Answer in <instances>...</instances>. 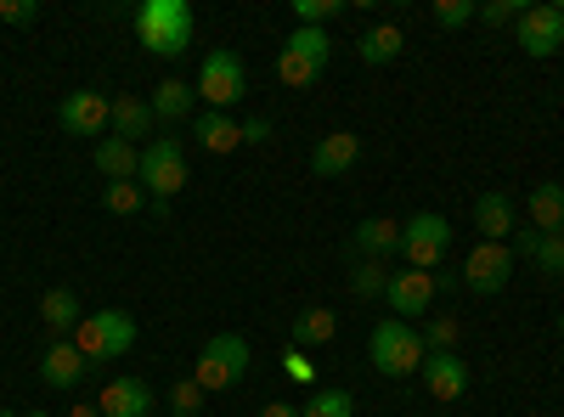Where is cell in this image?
Here are the masks:
<instances>
[{"mask_svg": "<svg viewBox=\"0 0 564 417\" xmlns=\"http://www.w3.org/2000/svg\"><path fill=\"white\" fill-rule=\"evenodd\" d=\"M531 260L542 265V276H558V283H564V231H553V238H536Z\"/></svg>", "mask_w": 564, "mask_h": 417, "instance_id": "33", "label": "cell"}, {"mask_svg": "<svg viewBox=\"0 0 564 417\" xmlns=\"http://www.w3.org/2000/svg\"><path fill=\"white\" fill-rule=\"evenodd\" d=\"M446 249H452V220L446 215L417 209L412 220H401V254H406L412 271H441Z\"/></svg>", "mask_w": 564, "mask_h": 417, "instance_id": "6", "label": "cell"}, {"mask_svg": "<svg viewBox=\"0 0 564 417\" xmlns=\"http://www.w3.org/2000/svg\"><path fill=\"white\" fill-rule=\"evenodd\" d=\"M141 204H148L141 180H108V187H102V209H108V215H135Z\"/></svg>", "mask_w": 564, "mask_h": 417, "instance_id": "30", "label": "cell"}, {"mask_svg": "<svg viewBox=\"0 0 564 417\" xmlns=\"http://www.w3.org/2000/svg\"><path fill=\"white\" fill-rule=\"evenodd\" d=\"M57 124L68 135H102L113 124V102L102 97V90H68V97L57 102Z\"/></svg>", "mask_w": 564, "mask_h": 417, "instance_id": "10", "label": "cell"}, {"mask_svg": "<svg viewBox=\"0 0 564 417\" xmlns=\"http://www.w3.org/2000/svg\"><path fill=\"white\" fill-rule=\"evenodd\" d=\"M282 52H300V57H311V63H334V40H327V29H294L289 40H282Z\"/></svg>", "mask_w": 564, "mask_h": 417, "instance_id": "27", "label": "cell"}, {"mask_svg": "<svg viewBox=\"0 0 564 417\" xmlns=\"http://www.w3.org/2000/svg\"><path fill=\"white\" fill-rule=\"evenodd\" d=\"M441 288H446V294L463 288V276H457V271H435V294H441Z\"/></svg>", "mask_w": 564, "mask_h": 417, "instance_id": "41", "label": "cell"}, {"mask_svg": "<svg viewBox=\"0 0 564 417\" xmlns=\"http://www.w3.org/2000/svg\"><path fill=\"white\" fill-rule=\"evenodd\" d=\"M525 215H531V231H542V238L564 231V180H542L525 204Z\"/></svg>", "mask_w": 564, "mask_h": 417, "instance_id": "21", "label": "cell"}, {"mask_svg": "<svg viewBox=\"0 0 564 417\" xmlns=\"http://www.w3.org/2000/svg\"><path fill=\"white\" fill-rule=\"evenodd\" d=\"M97 411H102V417H153V389H148V378H113V384L102 389Z\"/></svg>", "mask_w": 564, "mask_h": 417, "instance_id": "16", "label": "cell"}, {"mask_svg": "<svg viewBox=\"0 0 564 417\" xmlns=\"http://www.w3.org/2000/svg\"><path fill=\"white\" fill-rule=\"evenodd\" d=\"M345 12V0H294V18H300V29H327Z\"/></svg>", "mask_w": 564, "mask_h": 417, "instance_id": "32", "label": "cell"}, {"mask_svg": "<svg viewBox=\"0 0 564 417\" xmlns=\"http://www.w3.org/2000/svg\"><path fill=\"white\" fill-rule=\"evenodd\" d=\"M90 158H97V175L102 180H135V169H141V147L119 142V135H102Z\"/></svg>", "mask_w": 564, "mask_h": 417, "instance_id": "22", "label": "cell"}, {"mask_svg": "<svg viewBox=\"0 0 564 417\" xmlns=\"http://www.w3.org/2000/svg\"><path fill=\"white\" fill-rule=\"evenodd\" d=\"M430 12H435V23H441V29H468V23L480 18V7H475V0H435Z\"/></svg>", "mask_w": 564, "mask_h": 417, "instance_id": "34", "label": "cell"}, {"mask_svg": "<svg viewBox=\"0 0 564 417\" xmlns=\"http://www.w3.org/2000/svg\"><path fill=\"white\" fill-rule=\"evenodd\" d=\"M423 389H430L435 400H463L468 389V361L457 350H435L430 361H423Z\"/></svg>", "mask_w": 564, "mask_h": 417, "instance_id": "14", "label": "cell"}, {"mask_svg": "<svg viewBox=\"0 0 564 417\" xmlns=\"http://www.w3.org/2000/svg\"><path fill=\"white\" fill-rule=\"evenodd\" d=\"M417 333H423V350H430V355H435V350H457L463 321H457V316H435V321H423Z\"/></svg>", "mask_w": 564, "mask_h": 417, "instance_id": "31", "label": "cell"}, {"mask_svg": "<svg viewBox=\"0 0 564 417\" xmlns=\"http://www.w3.org/2000/svg\"><path fill=\"white\" fill-rule=\"evenodd\" d=\"M260 417H300V406L294 400H271V406H260Z\"/></svg>", "mask_w": 564, "mask_h": 417, "instance_id": "39", "label": "cell"}, {"mask_svg": "<svg viewBox=\"0 0 564 417\" xmlns=\"http://www.w3.org/2000/svg\"><path fill=\"white\" fill-rule=\"evenodd\" d=\"M322 63H311V57H300V52H276V79L289 85V90H311V85H322Z\"/></svg>", "mask_w": 564, "mask_h": 417, "instance_id": "26", "label": "cell"}, {"mask_svg": "<svg viewBox=\"0 0 564 417\" xmlns=\"http://www.w3.org/2000/svg\"><path fill=\"white\" fill-rule=\"evenodd\" d=\"M135 180H141V193H148L153 204H170V198L186 187V147L175 142V135H159V142H148V147H141Z\"/></svg>", "mask_w": 564, "mask_h": 417, "instance_id": "5", "label": "cell"}, {"mask_svg": "<svg viewBox=\"0 0 564 417\" xmlns=\"http://www.w3.org/2000/svg\"><path fill=\"white\" fill-rule=\"evenodd\" d=\"M558 333H564V316H558Z\"/></svg>", "mask_w": 564, "mask_h": 417, "instance_id": "45", "label": "cell"}, {"mask_svg": "<svg viewBox=\"0 0 564 417\" xmlns=\"http://www.w3.org/2000/svg\"><path fill=\"white\" fill-rule=\"evenodd\" d=\"M265 142H271V124L265 119H249L243 124V147H265Z\"/></svg>", "mask_w": 564, "mask_h": 417, "instance_id": "38", "label": "cell"}, {"mask_svg": "<svg viewBox=\"0 0 564 417\" xmlns=\"http://www.w3.org/2000/svg\"><path fill=\"white\" fill-rule=\"evenodd\" d=\"M384 288H390L384 260H361V265L350 271V294H356V299H384Z\"/></svg>", "mask_w": 564, "mask_h": 417, "instance_id": "28", "label": "cell"}, {"mask_svg": "<svg viewBox=\"0 0 564 417\" xmlns=\"http://www.w3.org/2000/svg\"><path fill=\"white\" fill-rule=\"evenodd\" d=\"M334 333H339V316L322 310V305H311V310L294 316V350H305V344H334Z\"/></svg>", "mask_w": 564, "mask_h": 417, "instance_id": "25", "label": "cell"}, {"mask_svg": "<svg viewBox=\"0 0 564 417\" xmlns=\"http://www.w3.org/2000/svg\"><path fill=\"white\" fill-rule=\"evenodd\" d=\"M40 321H45V333H52V339L74 333L79 321H85L79 294H74V288H45V294H40Z\"/></svg>", "mask_w": 564, "mask_h": 417, "instance_id": "18", "label": "cell"}, {"mask_svg": "<svg viewBox=\"0 0 564 417\" xmlns=\"http://www.w3.org/2000/svg\"><path fill=\"white\" fill-rule=\"evenodd\" d=\"M74 344H79V355L97 366V361H119V355H130L135 350V316L130 310H90L79 328H74Z\"/></svg>", "mask_w": 564, "mask_h": 417, "instance_id": "4", "label": "cell"}, {"mask_svg": "<svg viewBox=\"0 0 564 417\" xmlns=\"http://www.w3.org/2000/svg\"><path fill=\"white\" fill-rule=\"evenodd\" d=\"M289 366H294V378H300V384L311 378V361H305V350H289Z\"/></svg>", "mask_w": 564, "mask_h": 417, "instance_id": "40", "label": "cell"}, {"mask_svg": "<svg viewBox=\"0 0 564 417\" xmlns=\"http://www.w3.org/2000/svg\"><path fill=\"white\" fill-rule=\"evenodd\" d=\"M198 97L209 102V113H226L249 97V68L231 57V52H209L198 63Z\"/></svg>", "mask_w": 564, "mask_h": 417, "instance_id": "7", "label": "cell"}, {"mask_svg": "<svg viewBox=\"0 0 564 417\" xmlns=\"http://www.w3.org/2000/svg\"><path fill=\"white\" fill-rule=\"evenodd\" d=\"M475 231H480V243H508L513 231H520V204H513L508 193H480Z\"/></svg>", "mask_w": 564, "mask_h": 417, "instance_id": "13", "label": "cell"}, {"mask_svg": "<svg viewBox=\"0 0 564 417\" xmlns=\"http://www.w3.org/2000/svg\"><path fill=\"white\" fill-rule=\"evenodd\" d=\"M300 417H356V400H350V389H316L300 406Z\"/></svg>", "mask_w": 564, "mask_h": 417, "instance_id": "29", "label": "cell"}, {"mask_svg": "<svg viewBox=\"0 0 564 417\" xmlns=\"http://www.w3.org/2000/svg\"><path fill=\"white\" fill-rule=\"evenodd\" d=\"M148 124H153V102H141V97H113V135H119V142L141 147Z\"/></svg>", "mask_w": 564, "mask_h": 417, "instance_id": "23", "label": "cell"}, {"mask_svg": "<svg viewBox=\"0 0 564 417\" xmlns=\"http://www.w3.org/2000/svg\"><path fill=\"white\" fill-rule=\"evenodd\" d=\"M356 158H361V142H356V130H334V135H322V142L311 147V175L334 180V175L356 169Z\"/></svg>", "mask_w": 564, "mask_h": 417, "instance_id": "15", "label": "cell"}, {"mask_svg": "<svg viewBox=\"0 0 564 417\" xmlns=\"http://www.w3.org/2000/svg\"><path fill=\"white\" fill-rule=\"evenodd\" d=\"M0 417H23V411H12V406H0Z\"/></svg>", "mask_w": 564, "mask_h": 417, "instance_id": "43", "label": "cell"}, {"mask_svg": "<svg viewBox=\"0 0 564 417\" xmlns=\"http://www.w3.org/2000/svg\"><path fill=\"white\" fill-rule=\"evenodd\" d=\"M40 18L34 0H0V23H12V29H29Z\"/></svg>", "mask_w": 564, "mask_h": 417, "instance_id": "37", "label": "cell"}, {"mask_svg": "<svg viewBox=\"0 0 564 417\" xmlns=\"http://www.w3.org/2000/svg\"><path fill=\"white\" fill-rule=\"evenodd\" d=\"M68 417H102V411H97V400H90V406H68Z\"/></svg>", "mask_w": 564, "mask_h": 417, "instance_id": "42", "label": "cell"}, {"mask_svg": "<svg viewBox=\"0 0 564 417\" xmlns=\"http://www.w3.org/2000/svg\"><path fill=\"white\" fill-rule=\"evenodd\" d=\"M513 40H520L525 57L564 52V7H525V18L513 23Z\"/></svg>", "mask_w": 564, "mask_h": 417, "instance_id": "9", "label": "cell"}, {"mask_svg": "<svg viewBox=\"0 0 564 417\" xmlns=\"http://www.w3.org/2000/svg\"><path fill=\"white\" fill-rule=\"evenodd\" d=\"M204 411V389L193 384V378H181L175 389H170V417H198Z\"/></svg>", "mask_w": 564, "mask_h": 417, "instance_id": "35", "label": "cell"}, {"mask_svg": "<svg viewBox=\"0 0 564 417\" xmlns=\"http://www.w3.org/2000/svg\"><path fill=\"white\" fill-rule=\"evenodd\" d=\"M130 18H135V34L153 57L193 52V7H186V0H141Z\"/></svg>", "mask_w": 564, "mask_h": 417, "instance_id": "1", "label": "cell"}, {"mask_svg": "<svg viewBox=\"0 0 564 417\" xmlns=\"http://www.w3.org/2000/svg\"><path fill=\"white\" fill-rule=\"evenodd\" d=\"M23 417H52V411H23Z\"/></svg>", "mask_w": 564, "mask_h": 417, "instance_id": "44", "label": "cell"}, {"mask_svg": "<svg viewBox=\"0 0 564 417\" xmlns=\"http://www.w3.org/2000/svg\"><path fill=\"white\" fill-rule=\"evenodd\" d=\"M193 97H198V90L186 85V79H164V85L153 90V119H159V124H181V119H193Z\"/></svg>", "mask_w": 564, "mask_h": 417, "instance_id": "24", "label": "cell"}, {"mask_svg": "<svg viewBox=\"0 0 564 417\" xmlns=\"http://www.w3.org/2000/svg\"><path fill=\"white\" fill-rule=\"evenodd\" d=\"M193 142H198L204 153H238V147H243V124L226 119V113H198V119H193Z\"/></svg>", "mask_w": 564, "mask_h": 417, "instance_id": "19", "label": "cell"}, {"mask_svg": "<svg viewBox=\"0 0 564 417\" xmlns=\"http://www.w3.org/2000/svg\"><path fill=\"white\" fill-rule=\"evenodd\" d=\"M367 355H372V366H379L384 378H412V373H423V361H430L423 333L412 328V321H401V316H384L379 328H372Z\"/></svg>", "mask_w": 564, "mask_h": 417, "instance_id": "2", "label": "cell"}, {"mask_svg": "<svg viewBox=\"0 0 564 417\" xmlns=\"http://www.w3.org/2000/svg\"><path fill=\"white\" fill-rule=\"evenodd\" d=\"M356 254L361 260H384V254H401V220H390V215H372V220H361L356 226Z\"/></svg>", "mask_w": 564, "mask_h": 417, "instance_id": "17", "label": "cell"}, {"mask_svg": "<svg viewBox=\"0 0 564 417\" xmlns=\"http://www.w3.org/2000/svg\"><path fill=\"white\" fill-rule=\"evenodd\" d=\"M401 45H406L401 23H372V29L356 40V57H361L367 68H384V63H395V57H401Z\"/></svg>", "mask_w": 564, "mask_h": 417, "instance_id": "20", "label": "cell"}, {"mask_svg": "<svg viewBox=\"0 0 564 417\" xmlns=\"http://www.w3.org/2000/svg\"><path fill=\"white\" fill-rule=\"evenodd\" d=\"M85 373H90V361L79 355L74 339H52V344H45V355H40V384L45 389H74Z\"/></svg>", "mask_w": 564, "mask_h": 417, "instance_id": "12", "label": "cell"}, {"mask_svg": "<svg viewBox=\"0 0 564 417\" xmlns=\"http://www.w3.org/2000/svg\"><path fill=\"white\" fill-rule=\"evenodd\" d=\"M249 378V339L243 333H215L198 361H193V384L204 395H220V389H238Z\"/></svg>", "mask_w": 564, "mask_h": 417, "instance_id": "3", "label": "cell"}, {"mask_svg": "<svg viewBox=\"0 0 564 417\" xmlns=\"http://www.w3.org/2000/svg\"><path fill=\"white\" fill-rule=\"evenodd\" d=\"M480 18H486L491 29H502V23H520V18H525V0H486Z\"/></svg>", "mask_w": 564, "mask_h": 417, "instance_id": "36", "label": "cell"}, {"mask_svg": "<svg viewBox=\"0 0 564 417\" xmlns=\"http://www.w3.org/2000/svg\"><path fill=\"white\" fill-rule=\"evenodd\" d=\"M384 299H390V310L401 316V321H412V316H430V305H435V271H390V288H384Z\"/></svg>", "mask_w": 564, "mask_h": 417, "instance_id": "11", "label": "cell"}, {"mask_svg": "<svg viewBox=\"0 0 564 417\" xmlns=\"http://www.w3.org/2000/svg\"><path fill=\"white\" fill-rule=\"evenodd\" d=\"M457 276H463L468 294H502L508 276H513V249L508 243H475V249L463 254Z\"/></svg>", "mask_w": 564, "mask_h": 417, "instance_id": "8", "label": "cell"}]
</instances>
